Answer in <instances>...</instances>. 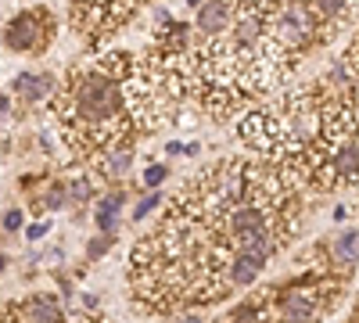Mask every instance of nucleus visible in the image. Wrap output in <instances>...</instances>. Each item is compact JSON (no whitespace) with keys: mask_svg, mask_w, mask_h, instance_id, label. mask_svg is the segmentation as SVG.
<instances>
[{"mask_svg":"<svg viewBox=\"0 0 359 323\" xmlns=\"http://www.w3.org/2000/svg\"><path fill=\"white\" fill-rule=\"evenodd\" d=\"M133 65V57L118 50L86 69H72V76L65 79L57 111H62L65 140L76 155L94 158L104 148L130 144L133 115L126 101V79Z\"/></svg>","mask_w":359,"mask_h":323,"instance_id":"1","label":"nucleus"},{"mask_svg":"<svg viewBox=\"0 0 359 323\" xmlns=\"http://www.w3.org/2000/svg\"><path fill=\"white\" fill-rule=\"evenodd\" d=\"M320 33V22L313 15V8L306 0H291V4L277 8L273 15L266 18V36L273 40L284 54H298L306 50Z\"/></svg>","mask_w":359,"mask_h":323,"instance_id":"2","label":"nucleus"},{"mask_svg":"<svg viewBox=\"0 0 359 323\" xmlns=\"http://www.w3.org/2000/svg\"><path fill=\"white\" fill-rule=\"evenodd\" d=\"M327 309V295L323 287H309V284H294L277 295V312L273 323H320Z\"/></svg>","mask_w":359,"mask_h":323,"instance_id":"3","label":"nucleus"},{"mask_svg":"<svg viewBox=\"0 0 359 323\" xmlns=\"http://www.w3.org/2000/svg\"><path fill=\"white\" fill-rule=\"evenodd\" d=\"M50 15L43 8L36 11H22L18 18H11V25L4 29V43L18 54H33V50H43L47 40H50Z\"/></svg>","mask_w":359,"mask_h":323,"instance_id":"4","label":"nucleus"},{"mask_svg":"<svg viewBox=\"0 0 359 323\" xmlns=\"http://www.w3.org/2000/svg\"><path fill=\"white\" fill-rule=\"evenodd\" d=\"M233 22H237V0H205V4L198 8L194 29L205 40H216V36L230 33Z\"/></svg>","mask_w":359,"mask_h":323,"instance_id":"5","label":"nucleus"},{"mask_svg":"<svg viewBox=\"0 0 359 323\" xmlns=\"http://www.w3.org/2000/svg\"><path fill=\"white\" fill-rule=\"evenodd\" d=\"M15 323H65V309L62 302H57V295H33V298H25L22 305L11 309Z\"/></svg>","mask_w":359,"mask_h":323,"instance_id":"6","label":"nucleus"},{"mask_svg":"<svg viewBox=\"0 0 359 323\" xmlns=\"http://www.w3.org/2000/svg\"><path fill=\"white\" fill-rule=\"evenodd\" d=\"M11 86H15V94L25 104H36V101H43V97H50L57 90V79L47 76V72H22V76H15Z\"/></svg>","mask_w":359,"mask_h":323,"instance_id":"7","label":"nucleus"},{"mask_svg":"<svg viewBox=\"0 0 359 323\" xmlns=\"http://www.w3.org/2000/svg\"><path fill=\"white\" fill-rule=\"evenodd\" d=\"M94 165L101 176H123L133 165V144H115V148H104L101 155H94Z\"/></svg>","mask_w":359,"mask_h":323,"instance_id":"8","label":"nucleus"},{"mask_svg":"<svg viewBox=\"0 0 359 323\" xmlns=\"http://www.w3.org/2000/svg\"><path fill=\"white\" fill-rule=\"evenodd\" d=\"M226 280H230V287H248V284L259 280V266H255V262H248V259H241V255H230Z\"/></svg>","mask_w":359,"mask_h":323,"instance_id":"9","label":"nucleus"},{"mask_svg":"<svg viewBox=\"0 0 359 323\" xmlns=\"http://www.w3.org/2000/svg\"><path fill=\"white\" fill-rule=\"evenodd\" d=\"M331 255H334V262H345V266H352V262L359 259V230L341 233V238L331 245Z\"/></svg>","mask_w":359,"mask_h":323,"instance_id":"10","label":"nucleus"},{"mask_svg":"<svg viewBox=\"0 0 359 323\" xmlns=\"http://www.w3.org/2000/svg\"><path fill=\"white\" fill-rule=\"evenodd\" d=\"M65 205H69V184L50 180L47 184V194H43V209L47 212H57V209H65Z\"/></svg>","mask_w":359,"mask_h":323,"instance_id":"11","label":"nucleus"},{"mask_svg":"<svg viewBox=\"0 0 359 323\" xmlns=\"http://www.w3.org/2000/svg\"><path fill=\"white\" fill-rule=\"evenodd\" d=\"M158 205H162V194H158V191H147V198H140V201L133 205V219L144 223V216H151Z\"/></svg>","mask_w":359,"mask_h":323,"instance_id":"12","label":"nucleus"},{"mask_svg":"<svg viewBox=\"0 0 359 323\" xmlns=\"http://www.w3.org/2000/svg\"><path fill=\"white\" fill-rule=\"evenodd\" d=\"M90 198H94V180H86V176H79V180H72V184H69V201L86 205Z\"/></svg>","mask_w":359,"mask_h":323,"instance_id":"13","label":"nucleus"},{"mask_svg":"<svg viewBox=\"0 0 359 323\" xmlns=\"http://www.w3.org/2000/svg\"><path fill=\"white\" fill-rule=\"evenodd\" d=\"M165 176H169L165 165H147V169H144V187H147V191H158V187L165 184Z\"/></svg>","mask_w":359,"mask_h":323,"instance_id":"14","label":"nucleus"},{"mask_svg":"<svg viewBox=\"0 0 359 323\" xmlns=\"http://www.w3.org/2000/svg\"><path fill=\"white\" fill-rule=\"evenodd\" d=\"M108 248H111V238H108V233H97V238L86 241V255H90V259H101Z\"/></svg>","mask_w":359,"mask_h":323,"instance_id":"15","label":"nucleus"},{"mask_svg":"<svg viewBox=\"0 0 359 323\" xmlns=\"http://www.w3.org/2000/svg\"><path fill=\"white\" fill-rule=\"evenodd\" d=\"M22 223H25V216H22V209H8V212H4V230H8V233H15V230H22Z\"/></svg>","mask_w":359,"mask_h":323,"instance_id":"16","label":"nucleus"},{"mask_svg":"<svg viewBox=\"0 0 359 323\" xmlns=\"http://www.w3.org/2000/svg\"><path fill=\"white\" fill-rule=\"evenodd\" d=\"M47 230H50L47 223H29V226H25V233H29V241H40V238H47Z\"/></svg>","mask_w":359,"mask_h":323,"instance_id":"17","label":"nucleus"},{"mask_svg":"<svg viewBox=\"0 0 359 323\" xmlns=\"http://www.w3.org/2000/svg\"><path fill=\"white\" fill-rule=\"evenodd\" d=\"M165 155H187V148H184V144H176V140H169L165 144Z\"/></svg>","mask_w":359,"mask_h":323,"instance_id":"18","label":"nucleus"},{"mask_svg":"<svg viewBox=\"0 0 359 323\" xmlns=\"http://www.w3.org/2000/svg\"><path fill=\"white\" fill-rule=\"evenodd\" d=\"M180 323H205V319H201L198 312H187V316H184V319H180Z\"/></svg>","mask_w":359,"mask_h":323,"instance_id":"19","label":"nucleus"},{"mask_svg":"<svg viewBox=\"0 0 359 323\" xmlns=\"http://www.w3.org/2000/svg\"><path fill=\"white\" fill-rule=\"evenodd\" d=\"M8 111V94H0V115Z\"/></svg>","mask_w":359,"mask_h":323,"instance_id":"20","label":"nucleus"},{"mask_svg":"<svg viewBox=\"0 0 359 323\" xmlns=\"http://www.w3.org/2000/svg\"><path fill=\"white\" fill-rule=\"evenodd\" d=\"M187 4H191V8H201V4H205V0H187Z\"/></svg>","mask_w":359,"mask_h":323,"instance_id":"21","label":"nucleus"},{"mask_svg":"<svg viewBox=\"0 0 359 323\" xmlns=\"http://www.w3.org/2000/svg\"><path fill=\"white\" fill-rule=\"evenodd\" d=\"M4 266H8V259H4V255H0V270H4Z\"/></svg>","mask_w":359,"mask_h":323,"instance_id":"22","label":"nucleus"},{"mask_svg":"<svg viewBox=\"0 0 359 323\" xmlns=\"http://www.w3.org/2000/svg\"><path fill=\"white\" fill-rule=\"evenodd\" d=\"M83 323H101V319H94V316H90V319H83Z\"/></svg>","mask_w":359,"mask_h":323,"instance_id":"23","label":"nucleus"},{"mask_svg":"<svg viewBox=\"0 0 359 323\" xmlns=\"http://www.w3.org/2000/svg\"><path fill=\"white\" fill-rule=\"evenodd\" d=\"M355 323H359V319H355Z\"/></svg>","mask_w":359,"mask_h":323,"instance_id":"24","label":"nucleus"}]
</instances>
